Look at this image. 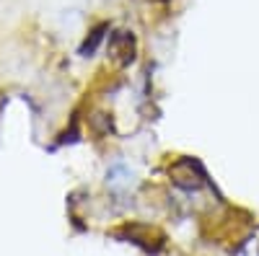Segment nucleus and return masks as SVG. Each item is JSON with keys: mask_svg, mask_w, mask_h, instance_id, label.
<instances>
[{"mask_svg": "<svg viewBox=\"0 0 259 256\" xmlns=\"http://www.w3.org/2000/svg\"><path fill=\"white\" fill-rule=\"evenodd\" d=\"M106 29H109V26H106V24H101L99 29H94L91 31V41L89 39H85V44L80 47V55H85V57H89V55H94L96 52V47H99V41H101V36H104V31Z\"/></svg>", "mask_w": 259, "mask_h": 256, "instance_id": "1", "label": "nucleus"}]
</instances>
